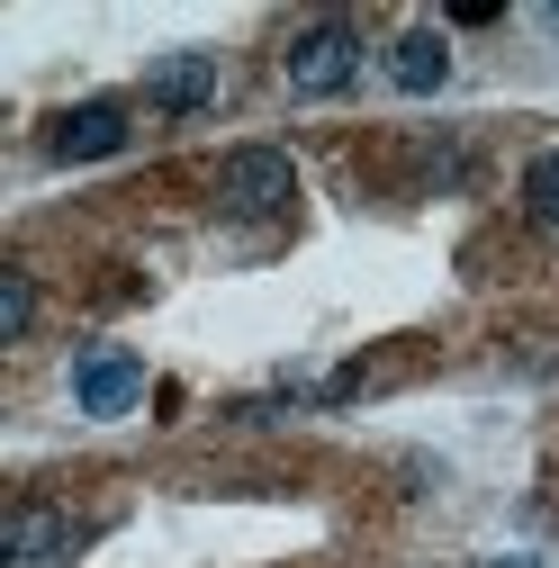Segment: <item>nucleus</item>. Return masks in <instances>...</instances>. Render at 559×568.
Instances as JSON below:
<instances>
[{"label": "nucleus", "mask_w": 559, "mask_h": 568, "mask_svg": "<svg viewBox=\"0 0 559 568\" xmlns=\"http://www.w3.org/2000/svg\"><path fill=\"white\" fill-rule=\"evenodd\" d=\"M28 325H37V280H28V271H0V334L19 343Z\"/></svg>", "instance_id": "9"}, {"label": "nucleus", "mask_w": 559, "mask_h": 568, "mask_svg": "<svg viewBox=\"0 0 559 568\" xmlns=\"http://www.w3.org/2000/svg\"><path fill=\"white\" fill-rule=\"evenodd\" d=\"M524 207H532V226H550V235H559V145L524 163Z\"/></svg>", "instance_id": "8"}, {"label": "nucleus", "mask_w": 559, "mask_h": 568, "mask_svg": "<svg viewBox=\"0 0 559 568\" xmlns=\"http://www.w3.org/2000/svg\"><path fill=\"white\" fill-rule=\"evenodd\" d=\"M497 568H532V559H497Z\"/></svg>", "instance_id": "10"}, {"label": "nucleus", "mask_w": 559, "mask_h": 568, "mask_svg": "<svg viewBox=\"0 0 559 568\" xmlns=\"http://www.w3.org/2000/svg\"><path fill=\"white\" fill-rule=\"evenodd\" d=\"M388 82H397V91H415V100L443 91V82H451V45H443L434 28H406V37L388 45Z\"/></svg>", "instance_id": "6"}, {"label": "nucleus", "mask_w": 559, "mask_h": 568, "mask_svg": "<svg viewBox=\"0 0 559 568\" xmlns=\"http://www.w3.org/2000/svg\"><path fill=\"white\" fill-rule=\"evenodd\" d=\"M207 100H217V54H199V45L163 54L145 73V109H163V118H199Z\"/></svg>", "instance_id": "4"}, {"label": "nucleus", "mask_w": 559, "mask_h": 568, "mask_svg": "<svg viewBox=\"0 0 559 568\" xmlns=\"http://www.w3.org/2000/svg\"><path fill=\"white\" fill-rule=\"evenodd\" d=\"M353 82H362V37L343 28V19H325V28H307L289 45V91L298 100H334V91H353Z\"/></svg>", "instance_id": "1"}, {"label": "nucleus", "mask_w": 559, "mask_h": 568, "mask_svg": "<svg viewBox=\"0 0 559 568\" xmlns=\"http://www.w3.org/2000/svg\"><path fill=\"white\" fill-rule=\"evenodd\" d=\"M217 199L235 207V217H280V207L298 199V172H289V154H271V145H235L226 172H217Z\"/></svg>", "instance_id": "2"}, {"label": "nucleus", "mask_w": 559, "mask_h": 568, "mask_svg": "<svg viewBox=\"0 0 559 568\" xmlns=\"http://www.w3.org/2000/svg\"><path fill=\"white\" fill-rule=\"evenodd\" d=\"M73 397H82V415H126L145 397V362H135V352H82Z\"/></svg>", "instance_id": "5"}, {"label": "nucleus", "mask_w": 559, "mask_h": 568, "mask_svg": "<svg viewBox=\"0 0 559 568\" xmlns=\"http://www.w3.org/2000/svg\"><path fill=\"white\" fill-rule=\"evenodd\" d=\"M126 135H135V126H126V109H118V100H82V109H63V118H54L45 154H54V163H100V154H118V145H126Z\"/></svg>", "instance_id": "3"}, {"label": "nucleus", "mask_w": 559, "mask_h": 568, "mask_svg": "<svg viewBox=\"0 0 559 568\" xmlns=\"http://www.w3.org/2000/svg\"><path fill=\"white\" fill-rule=\"evenodd\" d=\"M10 559L19 568H63L73 559V524H63L54 506H19L10 515Z\"/></svg>", "instance_id": "7"}]
</instances>
